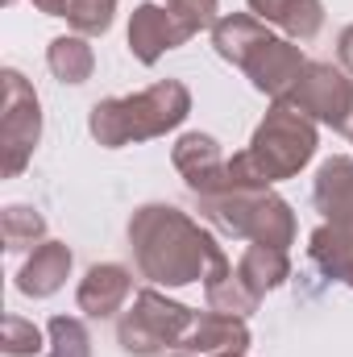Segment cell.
Here are the masks:
<instances>
[{"mask_svg":"<svg viewBox=\"0 0 353 357\" xmlns=\"http://www.w3.org/2000/svg\"><path fill=\"white\" fill-rule=\"evenodd\" d=\"M191 112V91L179 79H158L137 96H112L91 104L88 129L104 150H121L133 142H150L179 129Z\"/></svg>","mask_w":353,"mask_h":357,"instance_id":"3","label":"cell"},{"mask_svg":"<svg viewBox=\"0 0 353 357\" xmlns=\"http://www.w3.org/2000/svg\"><path fill=\"white\" fill-rule=\"evenodd\" d=\"M129 250L142 278L158 287H187L208 278V270L225 258L216 237L200 229L175 204H146L129 220Z\"/></svg>","mask_w":353,"mask_h":357,"instance_id":"1","label":"cell"},{"mask_svg":"<svg viewBox=\"0 0 353 357\" xmlns=\"http://www.w3.org/2000/svg\"><path fill=\"white\" fill-rule=\"evenodd\" d=\"M291 42H312L320 29H324V4L320 0H295L291 8H287V17H283V25H278Z\"/></svg>","mask_w":353,"mask_h":357,"instance_id":"23","label":"cell"},{"mask_svg":"<svg viewBox=\"0 0 353 357\" xmlns=\"http://www.w3.org/2000/svg\"><path fill=\"white\" fill-rule=\"evenodd\" d=\"M278 104H287V108L303 112L308 121H320L345 137L353 133V79L333 63H308Z\"/></svg>","mask_w":353,"mask_h":357,"instance_id":"6","label":"cell"},{"mask_svg":"<svg viewBox=\"0 0 353 357\" xmlns=\"http://www.w3.org/2000/svg\"><path fill=\"white\" fill-rule=\"evenodd\" d=\"M33 8H42L46 17H67V0H33Z\"/></svg>","mask_w":353,"mask_h":357,"instance_id":"28","label":"cell"},{"mask_svg":"<svg viewBox=\"0 0 353 357\" xmlns=\"http://www.w3.org/2000/svg\"><path fill=\"white\" fill-rule=\"evenodd\" d=\"M46 337H50L46 357H91L88 324L75 320V316H54V320L46 324Z\"/></svg>","mask_w":353,"mask_h":357,"instance_id":"21","label":"cell"},{"mask_svg":"<svg viewBox=\"0 0 353 357\" xmlns=\"http://www.w3.org/2000/svg\"><path fill=\"white\" fill-rule=\"evenodd\" d=\"M246 349H250L246 320L208 307V312H195V320L183 333L175 354H183V357H246Z\"/></svg>","mask_w":353,"mask_h":357,"instance_id":"11","label":"cell"},{"mask_svg":"<svg viewBox=\"0 0 353 357\" xmlns=\"http://www.w3.org/2000/svg\"><path fill=\"white\" fill-rule=\"evenodd\" d=\"M171 162L183 175V183L191 187L195 199H208V195H220L225 191V167L229 158L220 154V142L208 137V133H183L171 150Z\"/></svg>","mask_w":353,"mask_h":357,"instance_id":"10","label":"cell"},{"mask_svg":"<svg viewBox=\"0 0 353 357\" xmlns=\"http://www.w3.org/2000/svg\"><path fill=\"white\" fill-rule=\"evenodd\" d=\"M46 67L63 84H88L91 71H96V54H91L84 33H63L46 46Z\"/></svg>","mask_w":353,"mask_h":357,"instance_id":"19","label":"cell"},{"mask_svg":"<svg viewBox=\"0 0 353 357\" xmlns=\"http://www.w3.org/2000/svg\"><path fill=\"white\" fill-rule=\"evenodd\" d=\"M270 38V25L258 21L254 13H229V17H216L212 21V46H216V54L225 59V63H233V67H241L246 63V54Z\"/></svg>","mask_w":353,"mask_h":357,"instance_id":"15","label":"cell"},{"mask_svg":"<svg viewBox=\"0 0 353 357\" xmlns=\"http://www.w3.org/2000/svg\"><path fill=\"white\" fill-rule=\"evenodd\" d=\"M171 357H183V354H171Z\"/></svg>","mask_w":353,"mask_h":357,"instance_id":"29","label":"cell"},{"mask_svg":"<svg viewBox=\"0 0 353 357\" xmlns=\"http://www.w3.org/2000/svg\"><path fill=\"white\" fill-rule=\"evenodd\" d=\"M112 13H117V0H67V21H71V29L84 33V38L108 33Z\"/></svg>","mask_w":353,"mask_h":357,"instance_id":"22","label":"cell"},{"mask_svg":"<svg viewBox=\"0 0 353 357\" xmlns=\"http://www.w3.org/2000/svg\"><path fill=\"white\" fill-rule=\"evenodd\" d=\"M4 116H0V150H4V178H17L25 171V162L38 150L42 137V104L38 91L29 88V79L21 71H4Z\"/></svg>","mask_w":353,"mask_h":357,"instance_id":"7","label":"cell"},{"mask_svg":"<svg viewBox=\"0 0 353 357\" xmlns=\"http://www.w3.org/2000/svg\"><path fill=\"white\" fill-rule=\"evenodd\" d=\"M175 13L183 17H191V21H200V25H212L216 21V0H167Z\"/></svg>","mask_w":353,"mask_h":357,"instance_id":"25","label":"cell"},{"mask_svg":"<svg viewBox=\"0 0 353 357\" xmlns=\"http://www.w3.org/2000/svg\"><path fill=\"white\" fill-rule=\"evenodd\" d=\"M71 274V250L63 241H42L17 270V291L29 299H50Z\"/></svg>","mask_w":353,"mask_h":357,"instance_id":"14","label":"cell"},{"mask_svg":"<svg viewBox=\"0 0 353 357\" xmlns=\"http://www.w3.org/2000/svg\"><path fill=\"white\" fill-rule=\"evenodd\" d=\"M312 204L329 225H353V158L337 154V158L320 162Z\"/></svg>","mask_w":353,"mask_h":357,"instance_id":"13","label":"cell"},{"mask_svg":"<svg viewBox=\"0 0 353 357\" xmlns=\"http://www.w3.org/2000/svg\"><path fill=\"white\" fill-rule=\"evenodd\" d=\"M4 4H13V0H4Z\"/></svg>","mask_w":353,"mask_h":357,"instance_id":"30","label":"cell"},{"mask_svg":"<svg viewBox=\"0 0 353 357\" xmlns=\"http://www.w3.org/2000/svg\"><path fill=\"white\" fill-rule=\"evenodd\" d=\"M308 67V59H303V50H299V42H291V38H262L250 54H246V63H241V71L250 75V84L270 96L274 104L291 91V84L299 79V71Z\"/></svg>","mask_w":353,"mask_h":357,"instance_id":"9","label":"cell"},{"mask_svg":"<svg viewBox=\"0 0 353 357\" xmlns=\"http://www.w3.org/2000/svg\"><path fill=\"white\" fill-rule=\"evenodd\" d=\"M204 295H208V307L212 312H225V316H250V312H258V295L241 282V274L237 266L229 262V258H220L216 266L208 270V278H204Z\"/></svg>","mask_w":353,"mask_h":357,"instance_id":"17","label":"cell"},{"mask_svg":"<svg viewBox=\"0 0 353 357\" xmlns=\"http://www.w3.org/2000/svg\"><path fill=\"white\" fill-rule=\"evenodd\" d=\"M337 54H341V67L353 75V25L341 29V38H337Z\"/></svg>","mask_w":353,"mask_h":357,"instance_id":"27","label":"cell"},{"mask_svg":"<svg viewBox=\"0 0 353 357\" xmlns=\"http://www.w3.org/2000/svg\"><path fill=\"white\" fill-rule=\"evenodd\" d=\"M200 212L229 237L254 241V245H274L287 250L295 241V212L287 199H278L270 187L254 191H220L200 199Z\"/></svg>","mask_w":353,"mask_h":357,"instance_id":"4","label":"cell"},{"mask_svg":"<svg viewBox=\"0 0 353 357\" xmlns=\"http://www.w3.org/2000/svg\"><path fill=\"white\" fill-rule=\"evenodd\" d=\"M312 158H316V121H308L303 112H295L287 104H274L262 116V125L254 129L250 146L229 158L225 191L270 187L278 178L299 175Z\"/></svg>","mask_w":353,"mask_h":357,"instance_id":"2","label":"cell"},{"mask_svg":"<svg viewBox=\"0 0 353 357\" xmlns=\"http://www.w3.org/2000/svg\"><path fill=\"white\" fill-rule=\"evenodd\" d=\"M308 254L312 262L324 270L329 278L353 287V225H320L308 241Z\"/></svg>","mask_w":353,"mask_h":357,"instance_id":"16","label":"cell"},{"mask_svg":"<svg viewBox=\"0 0 353 357\" xmlns=\"http://www.w3.org/2000/svg\"><path fill=\"white\" fill-rule=\"evenodd\" d=\"M0 237H4V250L21 254V250H38L46 241V220L38 208L29 204H8L0 212Z\"/></svg>","mask_w":353,"mask_h":357,"instance_id":"20","label":"cell"},{"mask_svg":"<svg viewBox=\"0 0 353 357\" xmlns=\"http://www.w3.org/2000/svg\"><path fill=\"white\" fill-rule=\"evenodd\" d=\"M250 4V13L266 21V25H283V17H287V8L295 4V0H246Z\"/></svg>","mask_w":353,"mask_h":357,"instance_id":"26","label":"cell"},{"mask_svg":"<svg viewBox=\"0 0 353 357\" xmlns=\"http://www.w3.org/2000/svg\"><path fill=\"white\" fill-rule=\"evenodd\" d=\"M0 349L8 357H33L42 354V328L33 324V320H21V316H4V324H0Z\"/></svg>","mask_w":353,"mask_h":357,"instance_id":"24","label":"cell"},{"mask_svg":"<svg viewBox=\"0 0 353 357\" xmlns=\"http://www.w3.org/2000/svg\"><path fill=\"white\" fill-rule=\"evenodd\" d=\"M129 291H133V274L125 266H117V262H100V266H91L84 274V282H80V312L91 316V320H108V316H117L121 307H125V299H129Z\"/></svg>","mask_w":353,"mask_h":357,"instance_id":"12","label":"cell"},{"mask_svg":"<svg viewBox=\"0 0 353 357\" xmlns=\"http://www.w3.org/2000/svg\"><path fill=\"white\" fill-rule=\"evenodd\" d=\"M237 274L262 299L266 291H274L291 278V258H287V250H274V245H250L237 262Z\"/></svg>","mask_w":353,"mask_h":357,"instance_id":"18","label":"cell"},{"mask_svg":"<svg viewBox=\"0 0 353 357\" xmlns=\"http://www.w3.org/2000/svg\"><path fill=\"white\" fill-rule=\"evenodd\" d=\"M191 320H195L191 307H183L175 299H167L163 291L146 287V291L133 295V307L121 316L117 341H121L125 354H133V357H158L167 349L175 354L183 333L191 328Z\"/></svg>","mask_w":353,"mask_h":357,"instance_id":"5","label":"cell"},{"mask_svg":"<svg viewBox=\"0 0 353 357\" xmlns=\"http://www.w3.org/2000/svg\"><path fill=\"white\" fill-rule=\"evenodd\" d=\"M204 25L175 13L171 4H137L133 17H129V50L137 63L154 67L167 50H175L183 42H191Z\"/></svg>","mask_w":353,"mask_h":357,"instance_id":"8","label":"cell"},{"mask_svg":"<svg viewBox=\"0 0 353 357\" xmlns=\"http://www.w3.org/2000/svg\"><path fill=\"white\" fill-rule=\"evenodd\" d=\"M350 142H353V133H350Z\"/></svg>","mask_w":353,"mask_h":357,"instance_id":"31","label":"cell"}]
</instances>
